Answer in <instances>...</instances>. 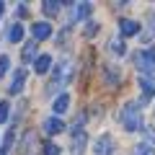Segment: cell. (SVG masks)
Wrapping results in <instances>:
<instances>
[{"mask_svg": "<svg viewBox=\"0 0 155 155\" xmlns=\"http://www.w3.org/2000/svg\"><path fill=\"white\" fill-rule=\"evenodd\" d=\"M119 122H122V127L127 129V132H140V129L145 132L142 106H140L137 101H129V104H124L122 111H119Z\"/></svg>", "mask_w": 155, "mask_h": 155, "instance_id": "obj_1", "label": "cell"}, {"mask_svg": "<svg viewBox=\"0 0 155 155\" xmlns=\"http://www.w3.org/2000/svg\"><path fill=\"white\" fill-rule=\"evenodd\" d=\"M132 62H134V67L140 70L142 78H155V44H150L147 49L134 52Z\"/></svg>", "mask_w": 155, "mask_h": 155, "instance_id": "obj_2", "label": "cell"}, {"mask_svg": "<svg viewBox=\"0 0 155 155\" xmlns=\"http://www.w3.org/2000/svg\"><path fill=\"white\" fill-rule=\"evenodd\" d=\"M72 72H75V65H72L70 57L60 60V62L54 65V72H52V85H54V88L67 85V83H70V78H72Z\"/></svg>", "mask_w": 155, "mask_h": 155, "instance_id": "obj_3", "label": "cell"}, {"mask_svg": "<svg viewBox=\"0 0 155 155\" xmlns=\"http://www.w3.org/2000/svg\"><path fill=\"white\" fill-rule=\"evenodd\" d=\"M85 145H88V134H85L83 122L72 124V147H70V153L72 155H83L85 153Z\"/></svg>", "mask_w": 155, "mask_h": 155, "instance_id": "obj_4", "label": "cell"}, {"mask_svg": "<svg viewBox=\"0 0 155 155\" xmlns=\"http://www.w3.org/2000/svg\"><path fill=\"white\" fill-rule=\"evenodd\" d=\"M91 11H93V5L91 3H75L70 11V23H80V21H88Z\"/></svg>", "mask_w": 155, "mask_h": 155, "instance_id": "obj_5", "label": "cell"}, {"mask_svg": "<svg viewBox=\"0 0 155 155\" xmlns=\"http://www.w3.org/2000/svg\"><path fill=\"white\" fill-rule=\"evenodd\" d=\"M49 36H52V23H47V21H34L31 23V39L34 41H44Z\"/></svg>", "mask_w": 155, "mask_h": 155, "instance_id": "obj_6", "label": "cell"}, {"mask_svg": "<svg viewBox=\"0 0 155 155\" xmlns=\"http://www.w3.org/2000/svg\"><path fill=\"white\" fill-rule=\"evenodd\" d=\"M93 155H114V137L111 134H101L93 145Z\"/></svg>", "mask_w": 155, "mask_h": 155, "instance_id": "obj_7", "label": "cell"}, {"mask_svg": "<svg viewBox=\"0 0 155 155\" xmlns=\"http://www.w3.org/2000/svg\"><path fill=\"white\" fill-rule=\"evenodd\" d=\"M23 85H26V70H16L13 72V78H11V83H8V93L11 96H18L23 91Z\"/></svg>", "mask_w": 155, "mask_h": 155, "instance_id": "obj_8", "label": "cell"}, {"mask_svg": "<svg viewBox=\"0 0 155 155\" xmlns=\"http://www.w3.org/2000/svg\"><path fill=\"white\" fill-rule=\"evenodd\" d=\"M140 88H142V98H140V106H142V104H147V101L153 98L155 80H153V78H140Z\"/></svg>", "mask_w": 155, "mask_h": 155, "instance_id": "obj_9", "label": "cell"}, {"mask_svg": "<svg viewBox=\"0 0 155 155\" xmlns=\"http://www.w3.org/2000/svg\"><path fill=\"white\" fill-rule=\"evenodd\" d=\"M41 127H44V132H47V134H60L62 129H65V124H62L60 116H47L44 122H41Z\"/></svg>", "mask_w": 155, "mask_h": 155, "instance_id": "obj_10", "label": "cell"}, {"mask_svg": "<svg viewBox=\"0 0 155 155\" xmlns=\"http://www.w3.org/2000/svg\"><path fill=\"white\" fill-rule=\"evenodd\" d=\"M119 31H122V36H134V34H140V23L132 21V18H122L119 21Z\"/></svg>", "mask_w": 155, "mask_h": 155, "instance_id": "obj_11", "label": "cell"}, {"mask_svg": "<svg viewBox=\"0 0 155 155\" xmlns=\"http://www.w3.org/2000/svg\"><path fill=\"white\" fill-rule=\"evenodd\" d=\"M49 67H52V57L49 54H39L36 60H34V72H39V75L49 72Z\"/></svg>", "mask_w": 155, "mask_h": 155, "instance_id": "obj_12", "label": "cell"}, {"mask_svg": "<svg viewBox=\"0 0 155 155\" xmlns=\"http://www.w3.org/2000/svg\"><path fill=\"white\" fill-rule=\"evenodd\" d=\"M70 109V96L67 93H60L54 98V104H52V111H54V114H65V111Z\"/></svg>", "mask_w": 155, "mask_h": 155, "instance_id": "obj_13", "label": "cell"}, {"mask_svg": "<svg viewBox=\"0 0 155 155\" xmlns=\"http://www.w3.org/2000/svg\"><path fill=\"white\" fill-rule=\"evenodd\" d=\"M109 49L114 52L116 57H122L124 52H127V44H124V39H122V36H119V39H116V36H111V39H109Z\"/></svg>", "mask_w": 155, "mask_h": 155, "instance_id": "obj_14", "label": "cell"}, {"mask_svg": "<svg viewBox=\"0 0 155 155\" xmlns=\"http://www.w3.org/2000/svg\"><path fill=\"white\" fill-rule=\"evenodd\" d=\"M104 72H106V83L109 85H119V80H122V72L114 70L111 65H104Z\"/></svg>", "mask_w": 155, "mask_h": 155, "instance_id": "obj_15", "label": "cell"}, {"mask_svg": "<svg viewBox=\"0 0 155 155\" xmlns=\"http://www.w3.org/2000/svg\"><path fill=\"white\" fill-rule=\"evenodd\" d=\"M62 8V3H57V0H44L41 3V11H44V16H57Z\"/></svg>", "mask_w": 155, "mask_h": 155, "instance_id": "obj_16", "label": "cell"}, {"mask_svg": "<svg viewBox=\"0 0 155 155\" xmlns=\"http://www.w3.org/2000/svg\"><path fill=\"white\" fill-rule=\"evenodd\" d=\"M23 39V26L21 23H13L11 28H8V41H13V44H18Z\"/></svg>", "mask_w": 155, "mask_h": 155, "instance_id": "obj_17", "label": "cell"}, {"mask_svg": "<svg viewBox=\"0 0 155 155\" xmlns=\"http://www.w3.org/2000/svg\"><path fill=\"white\" fill-rule=\"evenodd\" d=\"M34 54H36V41H34V39H31V41H28V44L23 47L21 57H23V62H31V60H34Z\"/></svg>", "mask_w": 155, "mask_h": 155, "instance_id": "obj_18", "label": "cell"}, {"mask_svg": "<svg viewBox=\"0 0 155 155\" xmlns=\"http://www.w3.org/2000/svg\"><path fill=\"white\" fill-rule=\"evenodd\" d=\"M134 155H155V147L150 142H140L137 147H134Z\"/></svg>", "mask_w": 155, "mask_h": 155, "instance_id": "obj_19", "label": "cell"}, {"mask_svg": "<svg viewBox=\"0 0 155 155\" xmlns=\"http://www.w3.org/2000/svg\"><path fill=\"white\" fill-rule=\"evenodd\" d=\"M93 34H98V23H93V21H85V28H83V36H93Z\"/></svg>", "mask_w": 155, "mask_h": 155, "instance_id": "obj_20", "label": "cell"}, {"mask_svg": "<svg viewBox=\"0 0 155 155\" xmlns=\"http://www.w3.org/2000/svg\"><path fill=\"white\" fill-rule=\"evenodd\" d=\"M8 70H11V57H8V54H0V78L5 75Z\"/></svg>", "mask_w": 155, "mask_h": 155, "instance_id": "obj_21", "label": "cell"}, {"mask_svg": "<svg viewBox=\"0 0 155 155\" xmlns=\"http://www.w3.org/2000/svg\"><path fill=\"white\" fill-rule=\"evenodd\" d=\"M62 150H60V145L57 142H47L44 145V155H60Z\"/></svg>", "mask_w": 155, "mask_h": 155, "instance_id": "obj_22", "label": "cell"}, {"mask_svg": "<svg viewBox=\"0 0 155 155\" xmlns=\"http://www.w3.org/2000/svg\"><path fill=\"white\" fill-rule=\"evenodd\" d=\"M5 119H8V104H5V101H0V124L5 122Z\"/></svg>", "mask_w": 155, "mask_h": 155, "instance_id": "obj_23", "label": "cell"}, {"mask_svg": "<svg viewBox=\"0 0 155 155\" xmlns=\"http://www.w3.org/2000/svg\"><path fill=\"white\" fill-rule=\"evenodd\" d=\"M145 134H147V140H150V145L155 147V129H150V127H145Z\"/></svg>", "mask_w": 155, "mask_h": 155, "instance_id": "obj_24", "label": "cell"}, {"mask_svg": "<svg viewBox=\"0 0 155 155\" xmlns=\"http://www.w3.org/2000/svg\"><path fill=\"white\" fill-rule=\"evenodd\" d=\"M3 11H5V3H3V0H0V16H3Z\"/></svg>", "mask_w": 155, "mask_h": 155, "instance_id": "obj_25", "label": "cell"}, {"mask_svg": "<svg viewBox=\"0 0 155 155\" xmlns=\"http://www.w3.org/2000/svg\"><path fill=\"white\" fill-rule=\"evenodd\" d=\"M0 155H8V150H3V147H0Z\"/></svg>", "mask_w": 155, "mask_h": 155, "instance_id": "obj_26", "label": "cell"}]
</instances>
